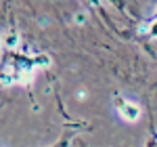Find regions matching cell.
<instances>
[{
    "label": "cell",
    "mask_w": 157,
    "mask_h": 147,
    "mask_svg": "<svg viewBox=\"0 0 157 147\" xmlns=\"http://www.w3.org/2000/svg\"><path fill=\"white\" fill-rule=\"evenodd\" d=\"M115 107L121 113V118L128 120V122H136L138 116H140V109H138L136 103H130V101H126V99H121V97L115 99Z\"/></svg>",
    "instance_id": "obj_1"
},
{
    "label": "cell",
    "mask_w": 157,
    "mask_h": 147,
    "mask_svg": "<svg viewBox=\"0 0 157 147\" xmlns=\"http://www.w3.org/2000/svg\"><path fill=\"white\" fill-rule=\"evenodd\" d=\"M149 34H151L153 38H157V17L151 21V25H149Z\"/></svg>",
    "instance_id": "obj_2"
},
{
    "label": "cell",
    "mask_w": 157,
    "mask_h": 147,
    "mask_svg": "<svg viewBox=\"0 0 157 147\" xmlns=\"http://www.w3.org/2000/svg\"><path fill=\"white\" fill-rule=\"evenodd\" d=\"M147 147H157V139H153V141H149V145Z\"/></svg>",
    "instance_id": "obj_3"
}]
</instances>
